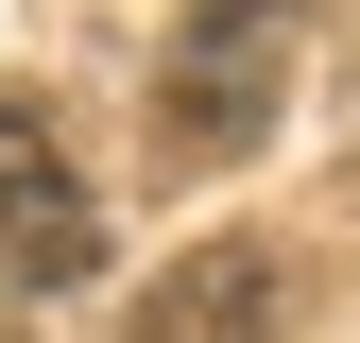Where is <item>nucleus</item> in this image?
Returning <instances> with one entry per match:
<instances>
[{"mask_svg":"<svg viewBox=\"0 0 360 343\" xmlns=\"http://www.w3.org/2000/svg\"><path fill=\"white\" fill-rule=\"evenodd\" d=\"M275 86H292V0H189L155 120H172V155H240L275 120Z\"/></svg>","mask_w":360,"mask_h":343,"instance_id":"nucleus-1","label":"nucleus"},{"mask_svg":"<svg viewBox=\"0 0 360 343\" xmlns=\"http://www.w3.org/2000/svg\"><path fill=\"white\" fill-rule=\"evenodd\" d=\"M0 275H34V292L103 275V189L69 172V138H52L34 86H0Z\"/></svg>","mask_w":360,"mask_h":343,"instance_id":"nucleus-2","label":"nucleus"},{"mask_svg":"<svg viewBox=\"0 0 360 343\" xmlns=\"http://www.w3.org/2000/svg\"><path fill=\"white\" fill-rule=\"evenodd\" d=\"M257 309H275V257H257V240H206L189 275L138 309V343H257Z\"/></svg>","mask_w":360,"mask_h":343,"instance_id":"nucleus-3","label":"nucleus"}]
</instances>
